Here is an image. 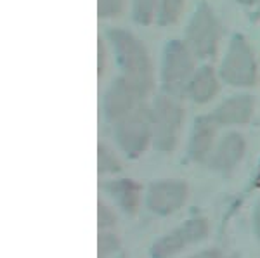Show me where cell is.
<instances>
[{
	"mask_svg": "<svg viewBox=\"0 0 260 258\" xmlns=\"http://www.w3.org/2000/svg\"><path fill=\"white\" fill-rule=\"evenodd\" d=\"M210 226L207 218H189L184 224L174 227L167 234H163L160 239L154 241L151 246V256L153 258H172L189 246L201 243L207 239Z\"/></svg>",
	"mask_w": 260,
	"mask_h": 258,
	"instance_id": "6da1fadb",
	"label": "cell"
},
{
	"mask_svg": "<svg viewBox=\"0 0 260 258\" xmlns=\"http://www.w3.org/2000/svg\"><path fill=\"white\" fill-rule=\"evenodd\" d=\"M187 199V186L179 180H161L149 187L146 206L153 213L167 217L184 206Z\"/></svg>",
	"mask_w": 260,
	"mask_h": 258,
	"instance_id": "7a4b0ae2",
	"label": "cell"
},
{
	"mask_svg": "<svg viewBox=\"0 0 260 258\" xmlns=\"http://www.w3.org/2000/svg\"><path fill=\"white\" fill-rule=\"evenodd\" d=\"M151 139L149 123L144 120H128L118 130V142L128 155H141Z\"/></svg>",
	"mask_w": 260,
	"mask_h": 258,
	"instance_id": "3957f363",
	"label": "cell"
},
{
	"mask_svg": "<svg viewBox=\"0 0 260 258\" xmlns=\"http://www.w3.org/2000/svg\"><path fill=\"white\" fill-rule=\"evenodd\" d=\"M108 194L115 199L120 210H123L127 215H134L139 210L141 205V189L132 180H116L106 186Z\"/></svg>",
	"mask_w": 260,
	"mask_h": 258,
	"instance_id": "277c9868",
	"label": "cell"
},
{
	"mask_svg": "<svg viewBox=\"0 0 260 258\" xmlns=\"http://www.w3.org/2000/svg\"><path fill=\"white\" fill-rule=\"evenodd\" d=\"M243 151H245V144H243L240 135H229L224 139L219 148H217L215 155L212 158V165L217 170H228L234 168L238 161L241 160Z\"/></svg>",
	"mask_w": 260,
	"mask_h": 258,
	"instance_id": "5b68a950",
	"label": "cell"
},
{
	"mask_svg": "<svg viewBox=\"0 0 260 258\" xmlns=\"http://www.w3.org/2000/svg\"><path fill=\"white\" fill-rule=\"evenodd\" d=\"M121 241L113 229H101L98 238V258H111L118 253Z\"/></svg>",
	"mask_w": 260,
	"mask_h": 258,
	"instance_id": "8992f818",
	"label": "cell"
},
{
	"mask_svg": "<svg viewBox=\"0 0 260 258\" xmlns=\"http://www.w3.org/2000/svg\"><path fill=\"white\" fill-rule=\"evenodd\" d=\"M98 222H99V231L101 229H115L116 226V213L111 206H108L106 203L99 201V210H98Z\"/></svg>",
	"mask_w": 260,
	"mask_h": 258,
	"instance_id": "52a82bcc",
	"label": "cell"
},
{
	"mask_svg": "<svg viewBox=\"0 0 260 258\" xmlns=\"http://www.w3.org/2000/svg\"><path fill=\"white\" fill-rule=\"evenodd\" d=\"M118 168V160L110 155V151L106 148H99V170H103V172H116Z\"/></svg>",
	"mask_w": 260,
	"mask_h": 258,
	"instance_id": "ba28073f",
	"label": "cell"
},
{
	"mask_svg": "<svg viewBox=\"0 0 260 258\" xmlns=\"http://www.w3.org/2000/svg\"><path fill=\"white\" fill-rule=\"evenodd\" d=\"M189 258H222V255L219 249L208 248V249H201V251L194 253V255H191Z\"/></svg>",
	"mask_w": 260,
	"mask_h": 258,
	"instance_id": "9c48e42d",
	"label": "cell"
},
{
	"mask_svg": "<svg viewBox=\"0 0 260 258\" xmlns=\"http://www.w3.org/2000/svg\"><path fill=\"white\" fill-rule=\"evenodd\" d=\"M253 231H255V234H257V238L260 241V201L257 203L255 211H253Z\"/></svg>",
	"mask_w": 260,
	"mask_h": 258,
	"instance_id": "30bf717a",
	"label": "cell"
}]
</instances>
